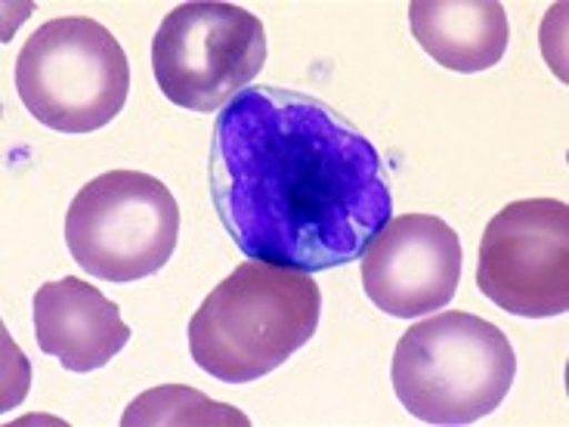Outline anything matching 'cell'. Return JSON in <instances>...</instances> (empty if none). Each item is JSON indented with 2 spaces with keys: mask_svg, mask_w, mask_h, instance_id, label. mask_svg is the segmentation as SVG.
I'll return each mask as SVG.
<instances>
[{
  "mask_svg": "<svg viewBox=\"0 0 569 427\" xmlns=\"http://www.w3.org/2000/svg\"><path fill=\"white\" fill-rule=\"evenodd\" d=\"M180 239V205L158 177L109 171L90 180L66 214V245L78 267L106 282L156 276Z\"/></svg>",
  "mask_w": 569,
  "mask_h": 427,
  "instance_id": "5",
  "label": "cell"
},
{
  "mask_svg": "<svg viewBox=\"0 0 569 427\" xmlns=\"http://www.w3.org/2000/svg\"><path fill=\"white\" fill-rule=\"evenodd\" d=\"M34 338L62 369L87 375L109 366L128 347L130 326L100 288L62 276L34 291Z\"/></svg>",
  "mask_w": 569,
  "mask_h": 427,
  "instance_id": "9",
  "label": "cell"
},
{
  "mask_svg": "<svg viewBox=\"0 0 569 427\" xmlns=\"http://www.w3.org/2000/svg\"><path fill=\"white\" fill-rule=\"evenodd\" d=\"M461 239L437 214H402L387 220L362 255V288L369 300L415 319L442 310L461 282Z\"/></svg>",
  "mask_w": 569,
  "mask_h": 427,
  "instance_id": "8",
  "label": "cell"
},
{
  "mask_svg": "<svg viewBox=\"0 0 569 427\" xmlns=\"http://www.w3.org/2000/svg\"><path fill=\"white\" fill-rule=\"evenodd\" d=\"M211 199L248 260L303 272L353 264L393 214L375 142L316 97L244 87L217 115Z\"/></svg>",
  "mask_w": 569,
  "mask_h": 427,
  "instance_id": "1",
  "label": "cell"
},
{
  "mask_svg": "<svg viewBox=\"0 0 569 427\" xmlns=\"http://www.w3.org/2000/svg\"><path fill=\"white\" fill-rule=\"evenodd\" d=\"M267 62V31L254 13L220 0L180 3L158 26L152 71L161 93L189 112H217Z\"/></svg>",
  "mask_w": 569,
  "mask_h": 427,
  "instance_id": "6",
  "label": "cell"
},
{
  "mask_svg": "<svg viewBox=\"0 0 569 427\" xmlns=\"http://www.w3.org/2000/svg\"><path fill=\"white\" fill-rule=\"evenodd\" d=\"M517 375L508 335L480 316L433 314L399 338L390 381L425 425H473L505 403Z\"/></svg>",
  "mask_w": 569,
  "mask_h": 427,
  "instance_id": "3",
  "label": "cell"
},
{
  "mask_svg": "<svg viewBox=\"0 0 569 427\" xmlns=\"http://www.w3.org/2000/svg\"><path fill=\"white\" fill-rule=\"evenodd\" d=\"M16 90L43 128L90 133L112 125L128 102V53L97 19H50L16 59Z\"/></svg>",
  "mask_w": 569,
  "mask_h": 427,
  "instance_id": "4",
  "label": "cell"
},
{
  "mask_svg": "<svg viewBox=\"0 0 569 427\" xmlns=\"http://www.w3.org/2000/svg\"><path fill=\"white\" fill-rule=\"evenodd\" d=\"M409 26L427 57L461 75L498 66L511 41L508 13L498 0H415Z\"/></svg>",
  "mask_w": 569,
  "mask_h": 427,
  "instance_id": "10",
  "label": "cell"
},
{
  "mask_svg": "<svg viewBox=\"0 0 569 427\" xmlns=\"http://www.w3.org/2000/svg\"><path fill=\"white\" fill-rule=\"evenodd\" d=\"M121 425H251L248 415H242L232 406L211 403L201 397L199 390L189 387L168 385L156 387L140 399H133Z\"/></svg>",
  "mask_w": 569,
  "mask_h": 427,
  "instance_id": "11",
  "label": "cell"
},
{
  "mask_svg": "<svg viewBox=\"0 0 569 427\" xmlns=\"http://www.w3.org/2000/svg\"><path fill=\"white\" fill-rule=\"evenodd\" d=\"M477 285L501 310L551 319L569 310V208L557 199H520L489 220Z\"/></svg>",
  "mask_w": 569,
  "mask_h": 427,
  "instance_id": "7",
  "label": "cell"
},
{
  "mask_svg": "<svg viewBox=\"0 0 569 427\" xmlns=\"http://www.w3.org/2000/svg\"><path fill=\"white\" fill-rule=\"evenodd\" d=\"M313 272L248 260L189 319V354L223 385H251L284 366L319 328Z\"/></svg>",
  "mask_w": 569,
  "mask_h": 427,
  "instance_id": "2",
  "label": "cell"
}]
</instances>
